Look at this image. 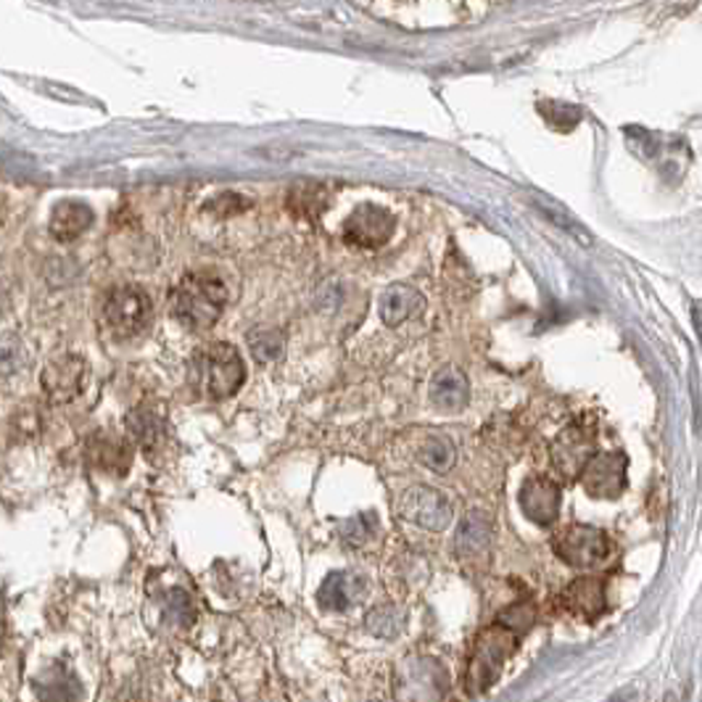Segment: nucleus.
Here are the masks:
<instances>
[{"mask_svg":"<svg viewBox=\"0 0 702 702\" xmlns=\"http://www.w3.org/2000/svg\"><path fill=\"white\" fill-rule=\"evenodd\" d=\"M230 291L217 270H193L169 294L172 317L188 330H206L225 315Z\"/></svg>","mask_w":702,"mask_h":702,"instance_id":"1","label":"nucleus"},{"mask_svg":"<svg viewBox=\"0 0 702 702\" xmlns=\"http://www.w3.org/2000/svg\"><path fill=\"white\" fill-rule=\"evenodd\" d=\"M246 362L240 351L230 343H206L193 351L188 362V383L201 399L223 401L244 386Z\"/></svg>","mask_w":702,"mask_h":702,"instance_id":"2","label":"nucleus"},{"mask_svg":"<svg viewBox=\"0 0 702 702\" xmlns=\"http://www.w3.org/2000/svg\"><path fill=\"white\" fill-rule=\"evenodd\" d=\"M520 645V634L512 632L510 626L494 619L491 626H486L478 634L476 645L471 649V660H467L465 671V687L471 694H484L497 684L502 676L507 660L516 655Z\"/></svg>","mask_w":702,"mask_h":702,"instance_id":"3","label":"nucleus"},{"mask_svg":"<svg viewBox=\"0 0 702 702\" xmlns=\"http://www.w3.org/2000/svg\"><path fill=\"white\" fill-rule=\"evenodd\" d=\"M103 322L120 338L143 336L154 322L151 296L140 285H116L103 298Z\"/></svg>","mask_w":702,"mask_h":702,"instance_id":"4","label":"nucleus"},{"mask_svg":"<svg viewBox=\"0 0 702 702\" xmlns=\"http://www.w3.org/2000/svg\"><path fill=\"white\" fill-rule=\"evenodd\" d=\"M552 550L570 568H595V565L608 561L610 539L595 525L576 523L555 536Z\"/></svg>","mask_w":702,"mask_h":702,"instance_id":"5","label":"nucleus"},{"mask_svg":"<svg viewBox=\"0 0 702 702\" xmlns=\"http://www.w3.org/2000/svg\"><path fill=\"white\" fill-rule=\"evenodd\" d=\"M399 516L428 531H444L452 523L454 507L446 494L431 486H412L401 494Z\"/></svg>","mask_w":702,"mask_h":702,"instance_id":"6","label":"nucleus"},{"mask_svg":"<svg viewBox=\"0 0 702 702\" xmlns=\"http://www.w3.org/2000/svg\"><path fill=\"white\" fill-rule=\"evenodd\" d=\"M396 217L378 204H360L343 223V240L360 249H381L392 240Z\"/></svg>","mask_w":702,"mask_h":702,"instance_id":"7","label":"nucleus"},{"mask_svg":"<svg viewBox=\"0 0 702 702\" xmlns=\"http://www.w3.org/2000/svg\"><path fill=\"white\" fill-rule=\"evenodd\" d=\"M626 467L629 460L623 452H595L578 480L589 497L615 499L626 489Z\"/></svg>","mask_w":702,"mask_h":702,"instance_id":"8","label":"nucleus"},{"mask_svg":"<svg viewBox=\"0 0 702 702\" xmlns=\"http://www.w3.org/2000/svg\"><path fill=\"white\" fill-rule=\"evenodd\" d=\"M595 428L587 426V422H574V426L565 428L555 439V444H552V465H555V471L563 478L581 476L584 465L595 454Z\"/></svg>","mask_w":702,"mask_h":702,"instance_id":"9","label":"nucleus"},{"mask_svg":"<svg viewBox=\"0 0 702 702\" xmlns=\"http://www.w3.org/2000/svg\"><path fill=\"white\" fill-rule=\"evenodd\" d=\"M84 375H88V365H84L82 356L61 354L45 365L41 375L43 392L54 405H67L82 392Z\"/></svg>","mask_w":702,"mask_h":702,"instance_id":"10","label":"nucleus"},{"mask_svg":"<svg viewBox=\"0 0 702 702\" xmlns=\"http://www.w3.org/2000/svg\"><path fill=\"white\" fill-rule=\"evenodd\" d=\"M84 454H88L90 465L95 471L106 473V476H127L129 465H133V444L129 439L112 431H95L84 444Z\"/></svg>","mask_w":702,"mask_h":702,"instance_id":"11","label":"nucleus"},{"mask_svg":"<svg viewBox=\"0 0 702 702\" xmlns=\"http://www.w3.org/2000/svg\"><path fill=\"white\" fill-rule=\"evenodd\" d=\"M125 426H127L129 439H133L140 450L156 452L159 446H165L167 441V431H169L167 409L161 401L146 399L135 409H129Z\"/></svg>","mask_w":702,"mask_h":702,"instance_id":"12","label":"nucleus"},{"mask_svg":"<svg viewBox=\"0 0 702 702\" xmlns=\"http://www.w3.org/2000/svg\"><path fill=\"white\" fill-rule=\"evenodd\" d=\"M520 510L536 525H552L561 516L563 494L552 478L534 476L520 486Z\"/></svg>","mask_w":702,"mask_h":702,"instance_id":"13","label":"nucleus"},{"mask_svg":"<svg viewBox=\"0 0 702 702\" xmlns=\"http://www.w3.org/2000/svg\"><path fill=\"white\" fill-rule=\"evenodd\" d=\"M367 597V578L354 570H333L317 589V604L328 613H347Z\"/></svg>","mask_w":702,"mask_h":702,"instance_id":"14","label":"nucleus"},{"mask_svg":"<svg viewBox=\"0 0 702 702\" xmlns=\"http://www.w3.org/2000/svg\"><path fill=\"white\" fill-rule=\"evenodd\" d=\"M561 604L570 615L581 621H597L608 610V597H604V576H581L568 584L561 595Z\"/></svg>","mask_w":702,"mask_h":702,"instance_id":"15","label":"nucleus"},{"mask_svg":"<svg viewBox=\"0 0 702 702\" xmlns=\"http://www.w3.org/2000/svg\"><path fill=\"white\" fill-rule=\"evenodd\" d=\"M491 536V518L480 510L467 512L463 523L457 525V534H454V552H457L460 561H480V557L489 555Z\"/></svg>","mask_w":702,"mask_h":702,"instance_id":"16","label":"nucleus"},{"mask_svg":"<svg viewBox=\"0 0 702 702\" xmlns=\"http://www.w3.org/2000/svg\"><path fill=\"white\" fill-rule=\"evenodd\" d=\"M431 401L441 412H463L471 401V383L457 367H441L431 378Z\"/></svg>","mask_w":702,"mask_h":702,"instance_id":"17","label":"nucleus"},{"mask_svg":"<svg viewBox=\"0 0 702 702\" xmlns=\"http://www.w3.org/2000/svg\"><path fill=\"white\" fill-rule=\"evenodd\" d=\"M422 309H426V296L405 283H396L392 288H386V294L378 302V315L383 325H388V328H399L401 322L418 317Z\"/></svg>","mask_w":702,"mask_h":702,"instance_id":"18","label":"nucleus"},{"mask_svg":"<svg viewBox=\"0 0 702 702\" xmlns=\"http://www.w3.org/2000/svg\"><path fill=\"white\" fill-rule=\"evenodd\" d=\"M93 219H95V214L88 204H82V201H75V199H67V201H61V204H56L54 212H50L48 230H50V236H54L56 240H61V244H71V240H77L82 236V233L90 230Z\"/></svg>","mask_w":702,"mask_h":702,"instance_id":"19","label":"nucleus"},{"mask_svg":"<svg viewBox=\"0 0 702 702\" xmlns=\"http://www.w3.org/2000/svg\"><path fill=\"white\" fill-rule=\"evenodd\" d=\"M418 460L433 473H450L454 460H457V450H454L450 435L428 433L418 446Z\"/></svg>","mask_w":702,"mask_h":702,"instance_id":"20","label":"nucleus"},{"mask_svg":"<svg viewBox=\"0 0 702 702\" xmlns=\"http://www.w3.org/2000/svg\"><path fill=\"white\" fill-rule=\"evenodd\" d=\"M405 610L399 608V604L388 602V604H378V608H373L367 613L365 619V626L367 632L373 636H378V639H396V636L401 634V629H405Z\"/></svg>","mask_w":702,"mask_h":702,"instance_id":"21","label":"nucleus"},{"mask_svg":"<svg viewBox=\"0 0 702 702\" xmlns=\"http://www.w3.org/2000/svg\"><path fill=\"white\" fill-rule=\"evenodd\" d=\"M328 206V193L322 185H296L288 193V210L304 219H317Z\"/></svg>","mask_w":702,"mask_h":702,"instance_id":"22","label":"nucleus"},{"mask_svg":"<svg viewBox=\"0 0 702 702\" xmlns=\"http://www.w3.org/2000/svg\"><path fill=\"white\" fill-rule=\"evenodd\" d=\"M534 204L539 206V212H542L552 225H557L561 230L568 233V236H574L581 246H591V240H595L591 238V233L581 223H578V219L568 210H565V206L555 204V201L547 199V196H536Z\"/></svg>","mask_w":702,"mask_h":702,"instance_id":"23","label":"nucleus"},{"mask_svg":"<svg viewBox=\"0 0 702 702\" xmlns=\"http://www.w3.org/2000/svg\"><path fill=\"white\" fill-rule=\"evenodd\" d=\"M246 341H249L253 360H257L259 365H270V362H275L278 356L283 354V347H285L283 333L275 328L251 330V333L246 336Z\"/></svg>","mask_w":702,"mask_h":702,"instance_id":"24","label":"nucleus"},{"mask_svg":"<svg viewBox=\"0 0 702 702\" xmlns=\"http://www.w3.org/2000/svg\"><path fill=\"white\" fill-rule=\"evenodd\" d=\"M165 621L172 623V626L188 629L193 621H196V608H193L191 595L185 589L172 587L165 597Z\"/></svg>","mask_w":702,"mask_h":702,"instance_id":"25","label":"nucleus"},{"mask_svg":"<svg viewBox=\"0 0 702 702\" xmlns=\"http://www.w3.org/2000/svg\"><path fill=\"white\" fill-rule=\"evenodd\" d=\"M499 623H505V626H510L512 632H518L520 636L529 634L531 626H534L536 621V608L531 600H518L512 602L510 608H505L502 613L497 615Z\"/></svg>","mask_w":702,"mask_h":702,"instance_id":"26","label":"nucleus"},{"mask_svg":"<svg viewBox=\"0 0 702 702\" xmlns=\"http://www.w3.org/2000/svg\"><path fill=\"white\" fill-rule=\"evenodd\" d=\"M375 531H378V520H375L373 512H362V516L349 518L341 523L343 542L356 544V547H362L367 539H373Z\"/></svg>","mask_w":702,"mask_h":702,"instance_id":"27","label":"nucleus"},{"mask_svg":"<svg viewBox=\"0 0 702 702\" xmlns=\"http://www.w3.org/2000/svg\"><path fill=\"white\" fill-rule=\"evenodd\" d=\"M539 109H542L544 120H547L550 125L557 127V129L576 127L578 120H581V112H578V109H574V106H565V103H542Z\"/></svg>","mask_w":702,"mask_h":702,"instance_id":"28","label":"nucleus"},{"mask_svg":"<svg viewBox=\"0 0 702 702\" xmlns=\"http://www.w3.org/2000/svg\"><path fill=\"white\" fill-rule=\"evenodd\" d=\"M249 206H251L249 199L238 196V193H223V196L214 199L212 204H206V212H212L214 217H219V219H227V217H233V214L246 212Z\"/></svg>","mask_w":702,"mask_h":702,"instance_id":"29","label":"nucleus"},{"mask_svg":"<svg viewBox=\"0 0 702 702\" xmlns=\"http://www.w3.org/2000/svg\"><path fill=\"white\" fill-rule=\"evenodd\" d=\"M692 322H694V333H698L702 343V302L692 304Z\"/></svg>","mask_w":702,"mask_h":702,"instance_id":"30","label":"nucleus"}]
</instances>
